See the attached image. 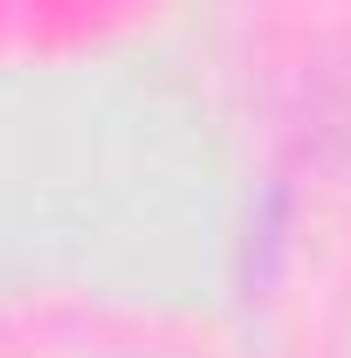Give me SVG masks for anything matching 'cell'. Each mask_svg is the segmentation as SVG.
Segmentation results:
<instances>
[]
</instances>
